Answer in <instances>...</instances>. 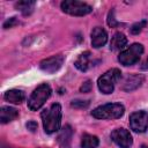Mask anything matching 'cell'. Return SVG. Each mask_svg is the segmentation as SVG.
Listing matches in <instances>:
<instances>
[{
	"label": "cell",
	"instance_id": "cell-25",
	"mask_svg": "<svg viewBox=\"0 0 148 148\" xmlns=\"http://www.w3.org/2000/svg\"><path fill=\"white\" fill-rule=\"evenodd\" d=\"M141 69H143V71H147L148 69V57L145 59V61L142 62V65H141Z\"/></svg>",
	"mask_w": 148,
	"mask_h": 148
},
{
	"label": "cell",
	"instance_id": "cell-26",
	"mask_svg": "<svg viewBox=\"0 0 148 148\" xmlns=\"http://www.w3.org/2000/svg\"><path fill=\"white\" fill-rule=\"evenodd\" d=\"M141 148H148V146H145V145H143V146H142Z\"/></svg>",
	"mask_w": 148,
	"mask_h": 148
},
{
	"label": "cell",
	"instance_id": "cell-16",
	"mask_svg": "<svg viewBox=\"0 0 148 148\" xmlns=\"http://www.w3.org/2000/svg\"><path fill=\"white\" fill-rule=\"evenodd\" d=\"M127 45V37L123 32H116L110 42V50L111 51H119Z\"/></svg>",
	"mask_w": 148,
	"mask_h": 148
},
{
	"label": "cell",
	"instance_id": "cell-20",
	"mask_svg": "<svg viewBox=\"0 0 148 148\" xmlns=\"http://www.w3.org/2000/svg\"><path fill=\"white\" fill-rule=\"evenodd\" d=\"M90 104V101L89 99H74L71 102V106L72 108H75V109H87Z\"/></svg>",
	"mask_w": 148,
	"mask_h": 148
},
{
	"label": "cell",
	"instance_id": "cell-5",
	"mask_svg": "<svg viewBox=\"0 0 148 148\" xmlns=\"http://www.w3.org/2000/svg\"><path fill=\"white\" fill-rule=\"evenodd\" d=\"M143 53V45L140 43H133L127 49L123 50L118 56V61L124 66H132L140 60Z\"/></svg>",
	"mask_w": 148,
	"mask_h": 148
},
{
	"label": "cell",
	"instance_id": "cell-19",
	"mask_svg": "<svg viewBox=\"0 0 148 148\" xmlns=\"http://www.w3.org/2000/svg\"><path fill=\"white\" fill-rule=\"evenodd\" d=\"M146 25H147V21H146V20L139 21V22L134 23V24H133V25L130 28V32H131L132 35H139V34L142 31V29H143Z\"/></svg>",
	"mask_w": 148,
	"mask_h": 148
},
{
	"label": "cell",
	"instance_id": "cell-11",
	"mask_svg": "<svg viewBox=\"0 0 148 148\" xmlns=\"http://www.w3.org/2000/svg\"><path fill=\"white\" fill-rule=\"evenodd\" d=\"M91 46L95 49H99L104 46L108 42V34L102 27H95L91 30Z\"/></svg>",
	"mask_w": 148,
	"mask_h": 148
},
{
	"label": "cell",
	"instance_id": "cell-24",
	"mask_svg": "<svg viewBox=\"0 0 148 148\" xmlns=\"http://www.w3.org/2000/svg\"><path fill=\"white\" fill-rule=\"evenodd\" d=\"M37 127H38V125H37V123H36L35 120H29V121L27 123V128H28L30 132H36Z\"/></svg>",
	"mask_w": 148,
	"mask_h": 148
},
{
	"label": "cell",
	"instance_id": "cell-18",
	"mask_svg": "<svg viewBox=\"0 0 148 148\" xmlns=\"http://www.w3.org/2000/svg\"><path fill=\"white\" fill-rule=\"evenodd\" d=\"M98 145H99V140L96 135L88 134V133H84L82 135V140H81L82 148H97Z\"/></svg>",
	"mask_w": 148,
	"mask_h": 148
},
{
	"label": "cell",
	"instance_id": "cell-4",
	"mask_svg": "<svg viewBox=\"0 0 148 148\" xmlns=\"http://www.w3.org/2000/svg\"><path fill=\"white\" fill-rule=\"evenodd\" d=\"M121 72L118 68H111L108 72H105L103 75H101L97 80V87L102 94L109 95L112 94L114 90L116 83L120 80Z\"/></svg>",
	"mask_w": 148,
	"mask_h": 148
},
{
	"label": "cell",
	"instance_id": "cell-22",
	"mask_svg": "<svg viewBox=\"0 0 148 148\" xmlns=\"http://www.w3.org/2000/svg\"><path fill=\"white\" fill-rule=\"evenodd\" d=\"M16 24H18L17 18H16V17H10V18H8V20H6V21L3 22L2 27H3V29H9V28L15 27Z\"/></svg>",
	"mask_w": 148,
	"mask_h": 148
},
{
	"label": "cell",
	"instance_id": "cell-7",
	"mask_svg": "<svg viewBox=\"0 0 148 148\" xmlns=\"http://www.w3.org/2000/svg\"><path fill=\"white\" fill-rule=\"evenodd\" d=\"M130 127L135 133H143L148 128V112L145 110L135 111L130 114Z\"/></svg>",
	"mask_w": 148,
	"mask_h": 148
},
{
	"label": "cell",
	"instance_id": "cell-9",
	"mask_svg": "<svg viewBox=\"0 0 148 148\" xmlns=\"http://www.w3.org/2000/svg\"><path fill=\"white\" fill-rule=\"evenodd\" d=\"M64 60H65V57L62 54L52 56V57H49L46 59H43L39 62V68L45 73L53 74L60 69V67L64 64Z\"/></svg>",
	"mask_w": 148,
	"mask_h": 148
},
{
	"label": "cell",
	"instance_id": "cell-21",
	"mask_svg": "<svg viewBox=\"0 0 148 148\" xmlns=\"http://www.w3.org/2000/svg\"><path fill=\"white\" fill-rule=\"evenodd\" d=\"M108 24L110 28H117L120 25V22H118L114 17V10L113 9H111L108 14Z\"/></svg>",
	"mask_w": 148,
	"mask_h": 148
},
{
	"label": "cell",
	"instance_id": "cell-2",
	"mask_svg": "<svg viewBox=\"0 0 148 148\" xmlns=\"http://www.w3.org/2000/svg\"><path fill=\"white\" fill-rule=\"evenodd\" d=\"M125 113V108L120 103H106L95 108L91 116L96 119H118Z\"/></svg>",
	"mask_w": 148,
	"mask_h": 148
},
{
	"label": "cell",
	"instance_id": "cell-13",
	"mask_svg": "<svg viewBox=\"0 0 148 148\" xmlns=\"http://www.w3.org/2000/svg\"><path fill=\"white\" fill-rule=\"evenodd\" d=\"M74 66L81 71V72H87L91 66H94V61H92V56L89 51H86L83 53H81L77 59L74 62Z\"/></svg>",
	"mask_w": 148,
	"mask_h": 148
},
{
	"label": "cell",
	"instance_id": "cell-10",
	"mask_svg": "<svg viewBox=\"0 0 148 148\" xmlns=\"http://www.w3.org/2000/svg\"><path fill=\"white\" fill-rule=\"evenodd\" d=\"M143 81H145V76L142 74H132V75H128L124 80L123 86H121V89L124 91L131 92V91L138 89L139 87H141V84L143 83Z\"/></svg>",
	"mask_w": 148,
	"mask_h": 148
},
{
	"label": "cell",
	"instance_id": "cell-23",
	"mask_svg": "<svg viewBox=\"0 0 148 148\" xmlns=\"http://www.w3.org/2000/svg\"><path fill=\"white\" fill-rule=\"evenodd\" d=\"M91 88H92L91 81H90V80H87V81H84V82L82 83V86L80 87V91H81V92H89V91L91 90Z\"/></svg>",
	"mask_w": 148,
	"mask_h": 148
},
{
	"label": "cell",
	"instance_id": "cell-12",
	"mask_svg": "<svg viewBox=\"0 0 148 148\" xmlns=\"http://www.w3.org/2000/svg\"><path fill=\"white\" fill-rule=\"evenodd\" d=\"M72 138H73V128L71 127V125H65L60 130V133L57 138L60 148H71Z\"/></svg>",
	"mask_w": 148,
	"mask_h": 148
},
{
	"label": "cell",
	"instance_id": "cell-1",
	"mask_svg": "<svg viewBox=\"0 0 148 148\" xmlns=\"http://www.w3.org/2000/svg\"><path fill=\"white\" fill-rule=\"evenodd\" d=\"M61 116H62V110L59 103H53L49 109H45L42 111L40 117H42L45 133L52 134L60 131Z\"/></svg>",
	"mask_w": 148,
	"mask_h": 148
},
{
	"label": "cell",
	"instance_id": "cell-15",
	"mask_svg": "<svg viewBox=\"0 0 148 148\" xmlns=\"http://www.w3.org/2000/svg\"><path fill=\"white\" fill-rule=\"evenodd\" d=\"M3 98L9 102V103H13V104H21L24 99H25V95L22 90L20 89H10V90H7L3 95Z\"/></svg>",
	"mask_w": 148,
	"mask_h": 148
},
{
	"label": "cell",
	"instance_id": "cell-6",
	"mask_svg": "<svg viewBox=\"0 0 148 148\" xmlns=\"http://www.w3.org/2000/svg\"><path fill=\"white\" fill-rule=\"evenodd\" d=\"M60 8L64 13L73 16H84L92 12V7L90 5L77 0H65L60 3Z\"/></svg>",
	"mask_w": 148,
	"mask_h": 148
},
{
	"label": "cell",
	"instance_id": "cell-14",
	"mask_svg": "<svg viewBox=\"0 0 148 148\" xmlns=\"http://www.w3.org/2000/svg\"><path fill=\"white\" fill-rule=\"evenodd\" d=\"M18 117V111L12 106H1L0 109V121L1 124H7L15 120Z\"/></svg>",
	"mask_w": 148,
	"mask_h": 148
},
{
	"label": "cell",
	"instance_id": "cell-17",
	"mask_svg": "<svg viewBox=\"0 0 148 148\" xmlns=\"http://www.w3.org/2000/svg\"><path fill=\"white\" fill-rule=\"evenodd\" d=\"M35 5H36V2L32 0H23V1H17L15 3V8L17 10H20L22 13V15L29 16L34 12Z\"/></svg>",
	"mask_w": 148,
	"mask_h": 148
},
{
	"label": "cell",
	"instance_id": "cell-8",
	"mask_svg": "<svg viewBox=\"0 0 148 148\" xmlns=\"http://www.w3.org/2000/svg\"><path fill=\"white\" fill-rule=\"evenodd\" d=\"M111 140L120 148H131L133 145V139L128 130L126 128H116L110 134Z\"/></svg>",
	"mask_w": 148,
	"mask_h": 148
},
{
	"label": "cell",
	"instance_id": "cell-3",
	"mask_svg": "<svg viewBox=\"0 0 148 148\" xmlns=\"http://www.w3.org/2000/svg\"><path fill=\"white\" fill-rule=\"evenodd\" d=\"M52 94V89L47 83H42L39 84L30 95L28 99V108L31 111H37L39 110L45 102L50 98Z\"/></svg>",
	"mask_w": 148,
	"mask_h": 148
}]
</instances>
